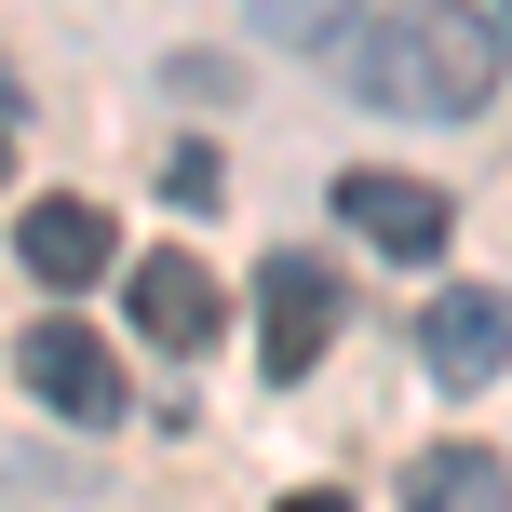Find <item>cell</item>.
Returning a JSON list of instances; mask_svg holds the SVG:
<instances>
[{"label": "cell", "instance_id": "cell-8", "mask_svg": "<svg viewBox=\"0 0 512 512\" xmlns=\"http://www.w3.org/2000/svg\"><path fill=\"white\" fill-rule=\"evenodd\" d=\"M405 512H512V472L486 445H432V459L405 472Z\"/></svg>", "mask_w": 512, "mask_h": 512}, {"label": "cell", "instance_id": "cell-10", "mask_svg": "<svg viewBox=\"0 0 512 512\" xmlns=\"http://www.w3.org/2000/svg\"><path fill=\"white\" fill-rule=\"evenodd\" d=\"M283 512H351V499H337V486H297V499H283Z\"/></svg>", "mask_w": 512, "mask_h": 512}, {"label": "cell", "instance_id": "cell-12", "mask_svg": "<svg viewBox=\"0 0 512 512\" xmlns=\"http://www.w3.org/2000/svg\"><path fill=\"white\" fill-rule=\"evenodd\" d=\"M499 41H512V0H499Z\"/></svg>", "mask_w": 512, "mask_h": 512}, {"label": "cell", "instance_id": "cell-2", "mask_svg": "<svg viewBox=\"0 0 512 512\" xmlns=\"http://www.w3.org/2000/svg\"><path fill=\"white\" fill-rule=\"evenodd\" d=\"M418 364H432L445 391H486L512 364V297L499 283H432V310H418Z\"/></svg>", "mask_w": 512, "mask_h": 512}, {"label": "cell", "instance_id": "cell-9", "mask_svg": "<svg viewBox=\"0 0 512 512\" xmlns=\"http://www.w3.org/2000/svg\"><path fill=\"white\" fill-rule=\"evenodd\" d=\"M243 14L270 27V41H310V54H324V41H351V14H364V0H243Z\"/></svg>", "mask_w": 512, "mask_h": 512}, {"label": "cell", "instance_id": "cell-3", "mask_svg": "<svg viewBox=\"0 0 512 512\" xmlns=\"http://www.w3.org/2000/svg\"><path fill=\"white\" fill-rule=\"evenodd\" d=\"M324 337H337L324 256H270V283H256V364H270V378H310V364H324Z\"/></svg>", "mask_w": 512, "mask_h": 512}, {"label": "cell", "instance_id": "cell-6", "mask_svg": "<svg viewBox=\"0 0 512 512\" xmlns=\"http://www.w3.org/2000/svg\"><path fill=\"white\" fill-rule=\"evenodd\" d=\"M14 256L54 283V297H81V283H108V256H122V243H108V216H95V203H68V189H54V203H27V216H14Z\"/></svg>", "mask_w": 512, "mask_h": 512}, {"label": "cell", "instance_id": "cell-11", "mask_svg": "<svg viewBox=\"0 0 512 512\" xmlns=\"http://www.w3.org/2000/svg\"><path fill=\"white\" fill-rule=\"evenodd\" d=\"M0 162H14V95H0Z\"/></svg>", "mask_w": 512, "mask_h": 512}, {"label": "cell", "instance_id": "cell-1", "mask_svg": "<svg viewBox=\"0 0 512 512\" xmlns=\"http://www.w3.org/2000/svg\"><path fill=\"white\" fill-rule=\"evenodd\" d=\"M337 68H351V95L391 108V122H472V108L499 95L512 41L472 0H391V14H364L351 41H337Z\"/></svg>", "mask_w": 512, "mask_h": 512}, {"label": "cell", "instance_id": "cell-4", "mask_svg": "<svg viewBox=\"0 0 512 512\" xmlns=\"http://www.w3.org/2000/svg\"><path fill=\"white\" fill-rule=\"evenodd\" d=\"M14 378L41 391L54 418H122V364H108V337H95V324H68V310H54V324H27Z\"/></svg>", "mask_w": 512, "mask_h": 512}, {"label": "cell", "instance_id": "cell-5", "mask_svg": "<svg viewBox=\"0 0 512 512\" xmlns=\"http://www.w3.org/2000/svg\"><path fill=\"white\" fill-rule=\"evenodd\" d=\"M337 216H351L364 243H391V256H445V230H459V203H445L432 176H337Z\"/></svg>", "mask_w": 512, "mask_h": 512}, {"label": "cell", "instance_id": "cell-7", "mask_svg": "<svg viewBox=\"0 0 512 512\" xmlns=\"http://www.w3.org/2000/svg\"><path fill=\"white\" fill-rule=\"evenodd\" d=\"M135 337L149 351H203L216 337V270L203 256H135Z\"/></svg>", "mask_w": 512, "mask_h": 512}]
</instances>
